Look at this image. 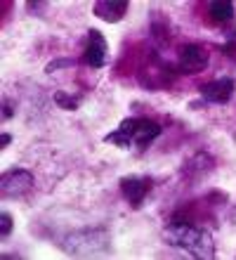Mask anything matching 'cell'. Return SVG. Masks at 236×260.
Listing matches in <instances>:
<instances>
[{"mask_svg": "<svg viewBox=\"0 0 236 260\" xmlns=\"http://www.w3.org/2000/svg\"><path fill=\"white\" fill-rule=\"evenodd\" d=\"M165 239L170 246L175 248H184L194 258H213L215 255V244L206 230L189 225V222H170L165 230Z\"/></svg>", "mask_w": 236, "mask_h": 260, "instance_id": "1", "label": "cell"}, {"mask_svg": "<svg viewBox=\"0 0 236 260\" xmlns=\"http://www.w3.org/2000/svg\"><path fill=\"white\" fill-rule=\"evenodd\" d=\"M118 130L132 137V142L137 147H147L149 142H154L156 137L161 135V125L149 121V118H125Z\"/></svg>", "mask_w": 236, "mask_h": 260, "instance_id": "2", "label": "cell"}, {"mask_svg": "<svg viewBox=\"0 0 236 260\" xmlns=\"http://www.w3.org/2000/svg\"><path fill=\"white\" fill-rule=\"evenodd\" d=\"M31 189H33V175L24 168H14L3 175V197L5 199H19Z\"/></svg>", "mask_w": 236, "mask_h": 260, "instance_id": "3", "label": "cell"}, {"mask_svg": "<svg viewBox=\"0 0 236 260\" xmlns=\"http://www.w3.org/2000/svg\"><path fill=\"white\" fill-rule=\"evenodd\" d=\"M107 41H104V36L99 34V31H94V28H90L88 34V48H85V52H83V62L90 64V67L99 69L107 64Z\"/></svg>", "mask_w": 236, "mask_h": 260, "instance_id": "4", "label": "cell"}, {"mask_svg": "<svg viewBox=\"0 0 236 260\" xmlns=\"http://www.w3.org/2000/svg\"><path fill=\"white\" fill-rule=\"evenodd\" d=\"M201 95H203V100H208V102L227 104L231 100V95H234V81H231V78H220V81L206 83L201 88Z\"/></svg>", "mask_w": 236, "mask_h": 260, "instance_id": "5", "label": "cell"}, {"mask_svg": "<svg viewBox=\"0 0 236 260\" xmlns=\"http://www.w3.org/2000/svg\"><path fill=\"white\" fill-rule=\"evenodd\" d=\"M121 189H123V194L130 199L132 208H140L142 199L147 197L149 189H151V180H147V178H123L121 180Z\"/></svg>", "mask_w": 236, "mask_h": 260, "instance_id": "6", "label": "cell"}, {"mask_svg": "<svg viewBox=\"0 0 236 260\" xmlns=\"http://www.w3.org/2000/svg\"><path fill=\"white\" fill-rule=\"evenodd\" d=\"M128 12V3H116V0H102L94 5V14L99 19L109 21V24H116V21L123 19V14Z\"/></svg>", "mask_w": 236, "mask_h": 260, "instance_id": "7", "label": "cell"}, {"mask_svg": "<svg viewBox=\"0 0 236 260\" xmlns=\"http://www.w3.org/2000/svg\"><path fill=\"white\" fill-rule=\"evenodd\" d=\"M180 64H182L184 71H198L208 64V55L201 45H187L180 55Z\"/></svg>", "mask_w": 236, "mask_h": 260, "instance_id": "8", "label": "cell"}, {"mask_svg": "<svg viewBox=\"0 0 236 260\" xmlns=\"http://www.w3.org/2000/svg\"><path fill=\"white\" fill-rule=\"evenodd\" d=\"M210 17L213 21L217 24H222V21H229L234 17V5H231L229 0H217V3H210Z\"/></svg>", "mask_w": 236, "mask_h": 260, "instance_id": "9", "label": "cell"}, {"mask_svg": "<svg viewBox=\"0 0 236 260\" xmlns=\"http://www.w3.org/2000/svg\"><path fill=\"white\" fill-rule=\"evenodd\" d=\"M54 102L59 104L61 109H66V111H76L78 107H81V100H78V97L66 95V92H57V95H54Z\"/></svg>", "mask_w": 236, "mask_h": 260, "instance_id": "10", "label": "cell"}, {"mask_svg": "<svg viewBox=\"0 0 236 260\" xmlns=\"http://www.w3.org/2000/svg\"><path fill=\"white\" fill-rule=\"evenodd\" d=\"M104 142H111V144H118V147H130L132 144V137L125 135L123 130H116V133H111V135L104 137Z\"/></svg>", "mask_w": 236, "mask_h": 260, "instance_id": "11", "label": "cell"}, {"mask_svg": "<svg viewBox=\"0 0 236 260\" xmlns=\"http://www.w3.org/2000/svg\"><path fill=\"white\" fill-rule=\"evenodd\" d=\"M0 232H3V237H7V234L12 232V215L10 213L0 215Z\"/></svg>", "mask_w": 236, "mask_h": 260, "instance_id": "12", "label": "cell"}, {"mask_svg": "<svg viewBox=\"0 0 236 260\" xmlns=\"http://www.w3.org/2000/svg\"><path fill=\"white\" fill-rule=\"evenodd\" d=\"M61 67H74V59H57V62H50L45 67V71L52 74V71H57V69H61Z\"/></svg>", "mask_w": 236, "mask_h": 260, "instance_id": "13", "label": "cell"}, {"mask_svg": "<svg viewBox=\"0 0 236 260\" xmlns=\"http://www.w3.org/2000/svg\"><path fill=\"white\" fill-rule=\"evenodd\" d=\"M12 114H14V111H12V107H10V104H3V118H12Z\"/></svg>", "mask_w": 236, "mask_h": 260, "instance_id": "14", "label": "cell"}, {"mask_svg": "<svg viewBox=\"0 0 236 260\" xmlns=\"http://www.w3.org/2000/svg\"><path fill=\"white\" fill-rule=\"evenodd\" d=\"M10 142H12V137L7 135V133H3V140H0V144H3V149H5V147H7Z\"/></svg>", "mask_w": 236, "mask_h": 260, "instance_id": "15", "label": "cell"}]
</instances>
